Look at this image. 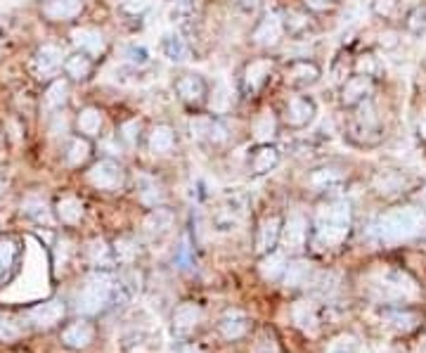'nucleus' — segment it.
Listing matches in <instances>:
<instances>
[{
    "instance_id": "f257e3e1",
    "label": "nucleus",
    "mask_w": 426,
    "mask_h": 353,
    "mask_svg": "<svg viewBox=\"0 0 426 353\" xmlns=\"http://www.w3.org/2000/svg\"><path fill=\"white\" fill-rule=\"evenodd\" d=\"M362 292L377 303H410L422 296V289L410 272L396 265H374L362 277Z\"/></svg>"
},
{
    "instance_id": "f03ea898",
    "label": "nucleus",
    "mask_w": 426,
    "mask_h": 353,
    "mask_svg": "<svg viewBox=\"0 0 426 353\" xmlns=\"http://www.w3.org/2000/svg\"><path fill=\"white\" fill-rule=\"evenodd\" d=\"M426 233V212L419 207H398L381 214L374 223V235L381 242L396 244L417 240Z\"/></svg>"
},
{
    "instance_id": "7ed1b4c3",
    "label": "nucleus",
    "mask_w": 426,
    "mask_h": 353,
    "mask_svg": "<svg viewBox=\"0 0 426 353\" xmlns=\"http://www.w3.org/2000/svg\"><path fill=\"white\" fill-rule=\"evenodd\" d=\"M350 233V204L343 200L327 202L315 216V244L320 249H336Z\"/></svg>"
},
{
    "instance_id": "20e7f679",
    "label": "nucleus",
    "mask_w": 426,
    "mask_h": 353,
    "mask_svg": "<svg viewBox=\"0 0 426 353\" xmlns=\"http://www.w3.org/2000/svg\"><path fill=\"white\" fill-rule=\"evenodd\" d=\"M118 289H121V284L109 272H92V275L85 277V282L81 284V289L76 292V311L85 315H95L104 311L114 301Z\"/></svg>"
},
{
    "instance_id": "39448f33",
    "label": "nucleus",
    "mask_w": 426,
    "mask_h": 353,
    "mask_svg": "<svg viewBox=\"0 0 426 353\" xmlns=\"http://www.w3.org/2000/svg\"><path fill=\"white\" fill-rule=\"evenodd\" d=\"M88 181L97 190H118L123 185V169L111 159H102L88 171Z\"/></svg>"
},
{
    "instance_id": "423d86ee",
    "label": "nucleus",
    "mask_w": 426,
    "mask_h": 353,
    "mask_svg": "<svg viewBox=\"0 0 426 353\" xmlns=\"http://www.w3.org/2000/svg\"><path fill=\"white\" fill-rule=\"evenodd\" d=\"M64 311H67L64 303L57 299H50V301L39 303V306H34L27 315L34 327H39V330H50V327H55L62 318H64Z\"/></svg>"
},
{
    "instance_id": "0eeeda50",
    "label": "nucleus",
    "mask_w": 426,
    "mask_h": 353,
    "mask_svg": "<svg viewBox=\"0 0 426 353\" xmlns=\"http://www.w3.org/2000/svg\"><path fill=\"white\" fill-rule=\"evenodd\" d=\"M305 237H308V221L301 214H291L289 221L282 228V244H284V251L296 254L305 247Z\"/></svg>"
},
{
    "instance_id": "6e6552de",
    "label": "nucleus",
    "mask_w": 426,
    "mask_h": 353,
    "mask_svg": "<svg viewBox=\"0 0 426 353\" xmlns=\"http://www.w3.org/2000/svg\"><path fill=\"white\" fill-rule=\"evenodd\" d=\"M320 277V270L310 261H294L284 270V284L291 289L298 287H312Z\"/></svg>"
},
{
    "instance_id": "1a4fd4ad",
    "label": "nucleus",
    "mask_w": 426,
    "mask_h": 353,
    "mask_svg": "<svg viewBox=\"0 0 426 353\" xmlns=\"http://www.w3.org/2000/svg\"><path fill=\"white\" fill-rule=\"evenodd\" d=\"M190 131L194 138L213 142V145H221V142H225V138H228V131H225L223 123L211 119V116H197V119H192Z\"/></svg>"
},
{
    "instance_id": "9d476101",
    "label": "nucleus",
    "mask_w": 426,
    "mask_h": 353,
    "mask_svg": "<svg viewBox=\"0 0 426 353\" xmlns=\"http://www.w3.org/2000/svg\"><path fill=\"white\" fill-rule=\"evenodd\" d=\"M282 34H284V20H282L277 12H268V15L263 17V22L259 24V29H256L254 41L259 43V46H277Z\"/></svg>"
},
{
    "instance_id": "9b49d317",
    "label": "nucleus",
    "mask_w": 426,
    "mask_h": 353,
    "mask_svg": "<svg viewBox=\"0 0 426 353\" xmlns=\"http://www.w3.org/2000/svg\"><path fill=\"white\" fill-rule=\"evenodd\" d=\"M312 116H315V102L308 100V97H294L284 109V121L289 123L291 128L308 126Z\"/></svg>"
},
{
    "instance_id": "f8f14e48",
    "label": "nucleus",
    "mask_w": 426,
    "mask_h": 353,
    "mask_svg": "<svg viewBox=\"0 0 426 353\" xmlns=\"http://www.w3.org/2000/svg\"><path fill=\"white\" fill-rule=\"evenodd\" d=\"M92 339H95V327L90 323H85V320L71 323L64 332H62V342H64L69 349H76V351L88 349V346L92 344Z\"/></svg>"
},
{
    "instance_id": "ddd939ff",
    "label": "nucleus",
    "mask_w": 426,
    "mask_h": 353,
    "mask_svg": "<svg viewBox=\"0 0 426 353\" xmlns=\"http://www.w3.org/2000/svg\"><path fill=\"white\" fill-rule=\"evenodd\" d=\"M202 323V308L197 303H180L173 313V330L178 334L192 332L194 327Z\"/></svg>"
},
{
    "instance_id": "4468645a",
    "label": "nucleus",
    "mask_w": 426,
    "mask_h": 353,
    "mask_svg": "<svg viewBox=\"0 0 426 353\" xmlns=\"http://www.w3.org/2000/svg\"><path fill=\"white\" fill-rule=\"evenodd\" d=\"M282 237V221L277 216H270L261 223L259 228V237H256V251L259 254H268L273 251V247L277 244V240Z\"/></svg>"
},
{
    "instance_id": "2eb2a0df",
    "label": "nucleus",
    "mask_w": 426,
    "mask_h": 353,
    "mask_svg": "<svg viewBox=\"0 0 426 353\" xmlns=\"http://www.w3.org/2000/svg\"><path fill=\"white\" fill-rule=\"evenodd\" d=\"M273 71V62L270 60H256L252 64L247 67V71H244V90L247 92H259L261 85L268 81V76H270Z\"/></svg>"
},
{
    "instance_id": "dca6fc26",
    "label": "nucleus",
    "mask_w": 426,
    "mask_h": 353,
    "mask_svg": "<svg viewBox=\"0 0 426 353\" xmlns=\"http://www.w3.org/2000/svg\"><path fill=\"white\" fill-rule=\"evenodd\" d=\"M384 323L388 327H393L396 332H412L417 330V325L422 323V315H419L417 311H410V308H391V311L384 313Z\"/></svg>"
},
{
    "instance_id": "f3484780",
    "label": "nucleus",
    "mask_w": 426,
    "mask_h": 353,
    "mask_svg": "<svg viewBox=\"0 0 426 353\" xmlns=\"http://www.w3.org/2000/svg\"><path fill=\"white\" fill-rule=\"evenodd\" d=\"M81 10H83V0H48L46 8H43L46 17L55 22L74 20Z\"/></svg>"
},
{
    "instance_id": "a211bd4d",
    "label": "nucleus",
    "mask_w": 426,
    "mask_h": 353,
    "mask_svg": "<svg viewBox=\"0 0 426 353\" xmlns=\"http://www.w3.org/2000/svg\"><path fill=\"white\" fill-rule=\"evenodd\" d=\"M277 162H280V152L268 145V142H263L259 150H254L252 157H249V169H252V173H268L277 166Z\"/></svg>"
},
{
    "instance_id": "6ab92c4d",
    "label": "nucleus",
    "mask_w": 426,
    "mask_h": 353,
    "mask_svg": "<svg viewBox=\"0 0 426 353\" xmlns=\"http://www.w3.org/2000/svg\"><path fill=\"white\" fill-rule=\"evenodd\" d=\"M71 41L74 46H78L81 50H85L88 55H99L104 50V39L97 29H74Z\"/></svg>"
},
{
    "instance_id": "aec40b11",
    "label": "nucleus",
    "mask_w": 426,
    "mask_h": 353,
    "mask_svg": "<svg viewBox=\"0 0 426 353\" xmlns=\"http://www.w3.org/2000/svg\"><path fill=\"white\" fill-rule=\"evenodd\" d=\"M175 90H178V95L183 97L185 102H202L204 95H206V81L202 76H197V74H192V76H183L175 85Z\"/></svg>"
},
{
    "instance_id": "412c9836",
    "label": "nucleus",
    "mask_w": 426,
    "mask_h": 353,
    "mask_svg": "<svg viewBox=\"0 0 426 353\" xmlns=\"http://www.w3.org/2000/svg\"><path fill=\"white\" fill-rule=\"evenodd\" d=\"M291 318L303 332L315 334L317 332V308L310 301H296L291 308Z\"/></svg>"
},
{
    "instance_id": "4be33fe9",
    "label": "nucleus",
    "mask_w": 426,
    "mask_h": 353,
    "mask_svg": "<svg viewBox=\"0 0 426 353\" xmlns=\"http://www.w3.org/2000/svg\"><path fill=\"white\" fill-rule=\"evenodd\" d=\"M320 78V69L312 62H294L287 71V81L291 85H312Z\"/></svg>"
},
{
    "instance_id": "5701e85b",
    "label": "nucleus",
    "mask_w": 426,
    "mask_h": 353,
    "mask_svg": "<svg viewBox=\"0 0 426 353\" xmlns=\"http://www.w3.org/2000/svg\"><path fill=\"white\" fill-rule=\"evenodd\" d=\"M62 64V48L57 46H43L39 55H36V69L41 76H50L60 69Z\"/></svg>"
},
{
    "instance_id": "b1692460",
    "label": "nucleus",
    "mask_w": 426,
    "mask_h": 353,
    "mask_svg": "<svg viewBox=\"0 0 426 353\" xmlns=\"http://www.w3.org/2000/svg\"><path fill=\"white\" fill-rule=\"evenodd\" d=\"M369 90H372V81H369L367 76H355L343 85L341 100H343V104H355V102L365 100L369 95Z\"/></svg>"
},
{
    "instance_id": "393cba45",
    "label": "nucleus",
    "mask_w": 426,
    "mask_h": 353,
    "mask_svg": "<svg viewBox=\"0 0 426 353\" xmlns=\"http://www.w3.org/2000/svg\"><path fill=\"white\" fill-rule=\"evenodd\" d=\"M173 145H175V133L171 126H166V123L156 126L152 135H149V150L154 154H168L173 150Z\"/></svg>"
},
{
    "instance_id": "a878e982",
    "label": "nucleus",
    "mask_w": 426,
    "mask_h": 353,
    "mask_svg": "<svg viewBox=\"0 0 426 353\" xmlns=\"http://www.w3.org/2000/svg\"><path fill=\"white\" fill-rule=\"evenodd\" d=\"M161 50H164V55L171 62H185L190 57V48H187V43L178 34H166L161 39Z\"/></svg>"
},
{
    "instance_id": "bb28decb",
    "label": "nucleus",
    "mask_w": 426,
    "mask_h": 353,
    "mask_svg": "<svg viewBox=\"0 0 426 353\" xmlns=\"http://www.w3.org/2000/svg\"><path fill=\"white\" fill-rule=\"evenodd\" d=\"M343 171L341 169H320L310 176V185L315 190H329L343 183Z\"/></svg>"
},
{
    "instance_id": "cd10ccee",
    "label": "nucleus",
    "mask_w": 426,
    "mask_h": 353,
    "mask_svg": "<svg viewBox=\"0 0 426 353\" xmlns=\"http://www.w3.org/2000/svg\"><path fill=\"white\" fill-rule=\"evenodd\" d=\"M259 270H261V275L266 277V280H277V277L284 275V270H287L284 256H282V254H277V251H270L261 261Z\"/></svg>"
},
{
    "instance_id": "c85d7f7f",
    "label": "nucleus",
    "mask_w": 426,
    "mask_h": 353,
    "mask_svg": "<svg viewBox=\"0 0 426 353\" xmlns=\"http://www.w3.org/2000/svg\"><path fill=\"white\" fill-rule=\"evenodd\" d=\"M277 133V121H275V114L270 109H266L263 114L256 119V126H254V135L259 142H270Z\"/></svg>"
},
{
    "instance_id": "c756f323",
    "label": "nucleus",
    "mask_w": 426,
    "mask_h": 353,
    "mask_svg": "<svg viewBox=\"0 0 426 353\" xmlns=\"http://www.w3.org/2000/svg\"><path fill=\"white\" fill-rule=\"evenodd\" d=\"M57 214L64 223H78L83 219V204H81V200H76V197H64V200L57 204Z\"/></svg>"
},
{
    "instance_id": "7c9ffc66",
    "label": "nucleus",
    "mask_w": 426,
    "mask_h": 353,
    "mask_svg": "<svg viewBox=\"0 0 426 353\" xmlns=\"http://www.w3.org/2000/svg\"><path fill=\"white\" fill-rule=\"evenodd\" d=\"M78 128H81V133H85V135H97L99 128H102V114H99V109L88 107V109L81 111Z\"/></svg>"
},
{
    "instance_id": "2f4dec72",
    "label": "nucleus",
    "mask_w": 426,
    "mask_h": 353,
    "mask_svg": "<svg viewBox=\"0 0 426 353\" xmlns=\"http://www.w3.org/2000/svg\"><path fill=\"white\" fill-rule=\"evenodd\" d=\"M88 256L95 265H111L114 263V254H111V247L104 242V240H92L88 244Z\"/></svg>"
},
{
    "instance_id": "473e14b6",
    "label": "nucleus",
    "mask_w": 426,
    "mask_h": 353,
    "mask_svg": "<svg viewBox=\"0 0 426 353\" xmlns=\"http://www.w3.org/2000/svg\"><path fill=\"white\" fill-rule=\"evenodd\" d=\"M140 200L149 204V207H156L161 200H164V192H161L159 183L149 176H140Z\"/></svg>"
},
{
    "instance_id": "72a5a7b5",
    "label": "nucleus",
    "mask_w": 426,
    "mask_h": 353,
    "mask_svg": "<svg viewBox=\"0 0 426 353\" xmlns=\"http://www.w3.org/2000/svg\"><path fill=\"white\" fill-rule=\"evenodd\" d=\"M247 330H249V323H247V318H242L240 313L228 315V318H223V323H221L223 337H228V339L242 337V334H247Z\"/></svg>"
},
{
    "instance_id": "f704fd0d",
    "label": "nucleus",
    "mask_w": 426,
    "mask_h": 353,
    "mask_svg": "<svg viewBox=\"0 0 426 353\" xmlns=\"http://www.w3.org/2000/svg\"><path fill=\"white\" fill-rule=\"evenodd\" d=\"M22 209H24V214L31 216L34 221L50 223V209H48V204L43 197H29V200L22 204Z\"/></svg>"
},
{
    "instance_id": "c9c22d12",
    "label": "nucleus",
    "mask_w": 426,
    "mask_h": 353,
    "mask_svg": "<svg viewBox=\"0 0 426 353\" xmlns=\"http://www.w3.org/2000/svg\"><path fill=\"white\" fill-rule=\"evenodd\" d=\"M145 228L149 235H164L168 228H171V214L164 212V209H154V212L147 216Z\"/></svg>"
},
{
    "instance_id": "e433bc0d",
    "label": "nucleus",
    "mask_w": 426,
    "mask_h": 353,
    "mask_svg": "<svg viewBox=\"0 0 426 353\" xmlns=\"http://www.w3.org/2000/svg\"><path fill=\"white\" fill-rule=\"evenodd\" d=\"M67 74L71 78H85L88 74H90V69H92V62L88 60V57H83V55H71V57L67 60Z\"/></svg>"
},
{
    "instance_id": "4c0bfd02",
    "label": "nucleus",
    "mask_w": 426,
    "mask_h": 353,
    "mask_svg": "<svg viewBox=\"0 0 426 353\" xmlns=\"http://www.w3.org/2000/svg\"><path fill=\"white\" fill-rule=\"evenodd\" d=\"M173 17H175V22H178V27H180V29L190 31L192 20H194V0H178V5H175Z\"/></svg>"
},
{
    "instance_id": "58836bf2",
    "label": "nucleus",
    "mask_w": 426,
    "mask_h": 353,
    "mask_svg": "<svg viewBox=\"0 0 426 353\" xmlns=\"http://www.w3.org/2000/svg\"><path fill=\"white\" fill-rule=\"evenodd\" d=\"M358 351H360V344L353 334H341V337L331 339L327 346V353H358Z\"/></svg>"
},
{
    "instance_id": "ea45409f",
    "label": "nucleus",
    "mask_w": 426,
    "mask_h": 353,
    "mask_svg": "<svg viewBox=\"0 0 426 353\" xmlns=\"http://www.w3.org/2000/svg\"><path fill=\"white\" fill-rule=\"evenodd\" d=\"M17 256V244L12 240H0V280L5 277V272L12 268Z\"/></svg>"
},
{
    "instance_id": "a19ab883",
    "label": "nucleus",
    "mask_w": 426,
    "mask_h": 353,
    "mask_svg": "<svg viewBox=\"0 0 426 353\" xmlns=\"http://www.w3.org/2000/svg\"><path fill=\"white\" fill-rule=\"evenodd\" d=\"M88 154H90V145H88L85 140H81V138H74L71 145H69L67 159H69V164H71V166H81L88 159Z\"/></svg>"
},
{
    "instance_id": "79ce46f5",
    "label": "nucleus",
    "mask_w": 426,
    "mask_h": 353,
    "mask_svg": "<svg viewBox=\"0 0 426 353\" xmlns=\"http://www.w3.org/2000/svg\"><path fill=\"white\" fill-rule=\"evenodd\" d=\"M22 327L10 318V315L0 313V342H15V339L22 337Z\"/></svg>"
},
{
    "instance_id": "37998d69",
    "label": "nucleus",
    "mask_w": 426,
    "mask_h": 353,
    "mask_svg": "<svg viewBox=\"0 0 426 353\" xmlns=\"http://www.w3.org/2000/svg\"><path fill=\"white\" fill-rule=\"evenodd\" d=\"M46 100L50 107H62L67 102V83L64 81H55L46 92Z\"/></svg>"
},
{
    "instance_id": "c03bdc74",
    "label": "nucleus",
    "mask_w": 426,
    "mask_h": 353,
    "mask_svg": "<svg viewBox=\"0 0 426 353\" xmlns=\"http://www.w3.org/2000/svg\"><path fill=\"white\" fill-rule=\"evenodd\" d=\"M374 185H377V190H379V192H398V190H400V185H403V181H400L396 173L384 171V173H379V176H377V181H374Z\"/></svg>"
},
{
    "instance_id": "a18cd8bd",
    "label": "nucleus",
    "mask_w": 426,
    "mask_h": 353,
    "mask_svg": "<svg viewBox=\"0 0 426 353\" xmlns=\"http://www.w3.org/2000/svg\"><path fill=\"white\" fill-rule=\"evenodd\" d=\"M254 353H282V351H280V346H277V342H275L273 334H263L254 346Z\"/></svg>"
},
{
    "instance_id": "49530a36",
    "label": "nucleus",
    "mask_w": 426,
    "mask_h": 353,
    "mask_svg": "<svg viewBox=\"0 0 426 353\" xmlns=\"http://www.w3.org/2000/svg\"><path fill=\"white\" fill-rule=\"evenodd\" d=\"M137 254V247L130 242V240H121V242H116V258L118 261H130Z\"/></svg>"
},
{
    "instance_id": "de8ad7c7",
    "label": "nucleus",
    "mask_w": 426,
    "mask_h": 353,
    "mask_svg": "<svg viewBox=\"0 0 426 353\" xmlns=\"http://www.w3.org/2000/svg\"><path fill=\"white\" fill-rule=\"evenodd\" d=\"M126 57L133 62V64H147V62H149V53H147V48L133 46V48H128V50H126Z\"/></svg>"
},
{
    "instance_id": "09e8293b",
    "label": "nucleus",
    "mask_w": 426,
    "mask_h": 353,
    "mask_svg": "<svg viewBox=\"0 0 426 353\" xmlns=\"http://www.w3.org/2000/svg\"><path fill=\"white\" fill-rule=\"evenodd\" d=\"M398 0H374V12L381 17H388L393 12V8H396Z\"/></svg>"
},
{
    "instance_id": "8fccbe9b",
    "label": "nucleus",
    "mask_w": 426,
    "mask_h": 353,
    "mask_svg": "<svg viewBox=\"0 0 426 353\" xmlns=\"http://www.w3.org/2000/svg\"><path fill=\"white\" fill-rule=\"evenodd\" d=\"M230 3L240 12H244V15H252V12H256V8H259L261 0H230Z\"/></svg>"
},
{
    "instance_id": "3c124183",
    "label": "nucleus",
    "mask_w": 426,
    "mask_h": 353,
    "mask_svg": "<svg viewBox=\"0 0 426 353\" xmlns=\"http://www.w3.org/2000/svg\"><path fill=\"white\" fill-rule=\"evenodd\" d=\"M358 69H360V76H369V74L374 71V60L369 57V55H367V57H362L358 62Z\"/></svg>"
},
{
    "instance_id": "603ef678",
    "label": "nucleus",
    "mask_w": 426,
    "mask_h": 353,
    "mask_svg": "<svg viewBox=\"0 0 426 353\" xmlns=\"http://www.w3.org/2000/svg\"><path fill=\"white\" fill-rule=\"evenodd\" d=\"M137 128H140V121H128L126 126L121 128L123 138H126L128 142H133V140H135V133H133V131H137Z\"/></svg>"
},
{
    "instance_id": "864d4df0",
    "label": "nucleus",
    "mask_w": 426,
    "mask_h": 353,
    "mask_svg": "<svg viewBox=\"0 0 426 353\" xmlns=\"http://www.w3.org/2000/svg\"><path fill=\"white\" fill-rule=\"evenodd\" d=\"M305 5L312 8V10H327L331 3H329V0H305Z\"/></svg>"
},
{
    "instance_id": "5fc2aeb1",
    "label": "nucleus",
    "mask_w": 426,
    "mask_h": 353,
    "mask_svg": "<svg viewBox=\"0 0 426 353\" xmlns=\"http://www.w3.org/2000/svg\"><path fill=\"white\" fill-rule=\"evenodd\" d=\"M211 109H225V88H221V92H218V102H211Z\"/></svg>"
},
{
    "instance_id": "6e6d98bb",
    "label": "nucleus",
    "mask_w": 426,
    "mask_h": 353,
    "mask_svg": "<svg viewBox=\"0 0 426 353\" xmlns=\"http://www.w3.org/2000/svg\"><path fill=\"white\" fill-rule=\"evenodd\" d=\"M419 133H422L424 135V138H426V111H422V114H419Z\"/></svg>"
},
{
    "instance_id": "4d7b16f0",
    "label": "nucleus",
    "mask_w": 426,
    "mask_h": 353,
    "mask_svg": "<svg viewBox=\"0 0 426 353\" xmlns=\"http://www.w3.org/2000/svg\"><path fill=\"white\" fill-rule=\"evenodd\" d=\"M0 195H3V183H0Z\"/></svg>"
}]
</instances>
